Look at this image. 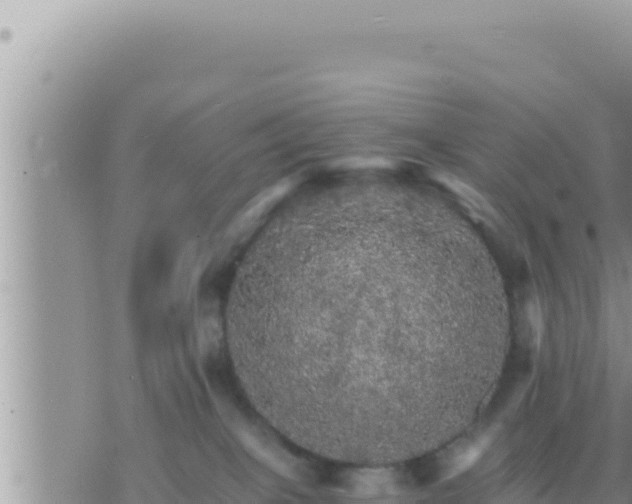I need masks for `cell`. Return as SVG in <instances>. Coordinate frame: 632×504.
I'll return each mask as SVG.
<instances>
[{
    "label": "cell",
    "instance_id": "obj_1",
    "mask_svg": "<svg viewBox=\"0 0 632 504\" xmlns=\"http://www.w3.org/2000/svg\"><path fill=\"white\" fill-rule=\"evenodd\" d=\"M409 209L389 188L314 201L272 226L233 281L240 383L273 428L318 455L399 454Z\"/></svg>",
    "mask_w": 632,
    "mask_h": 504
},
{
    "label": "cell",
    "instance_id": "obj_2",
    "mask_svg": "<svg viewBox=\"0 0 632 504\" xmlns=\"http://www.w3.org/2000/svg\"><path fill=\"white\" fill-rule=\"evenodd\" d=\"M490 441V436L485 435L478 442L470 446L465 452H463L456 460L455 470L462 471L471 466L481 455L485 447Z\"/></svg>",
    "mask_w": 632,
    "mask_h": 504
}]
</instances>
